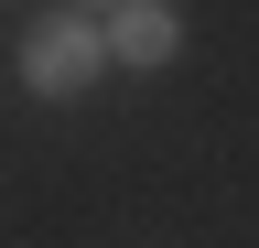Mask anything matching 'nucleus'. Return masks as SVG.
Wrapping results in <instances>:
<instances>
[{
  "mask_svg": "<svg viewBox=\"0 0 259 248\" xmlns=\"http://www.w3.org/2000/svg\"><path fill=\"white\" fill-rule=\"evenodd\" d=\"M173 11H162V0H130V11H119V33H108V54H119V65H173Z\"/></svg>",
  "mask_w": 259,
  "mask_h": 248,
  "instance_id": "nucleus-2",
  "label": "nucleus"
},
{
  "mask_svg": "<svg viewBox=\"0 0 259 248\" xmlns=\"http://www.w3.org/2000/svg\"><path fill=\"white\" fill-rule=\"evenodd\" d=\"M97 65H108V33H87V22H44V33H22V86H32V97H76Z\"/></svg>",
  "mask_w": 259,
  "mask_h": 248,
  "instance_id": "nucleus-1",
  "label": "nucleus"
}]
</instances>
